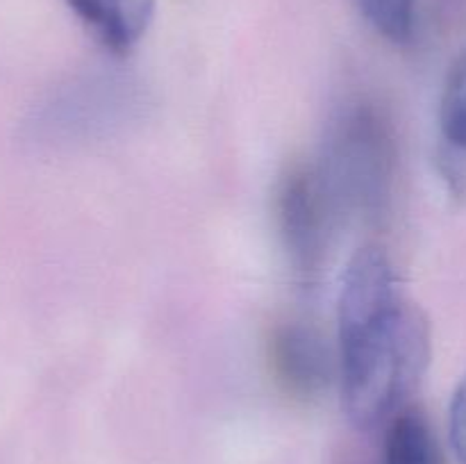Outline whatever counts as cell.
Masks as SVG:
<instances>
[{"instance_id": "6", "label": "cell", "mask_w": 466, "mask_h": 464, "mask_svg": "<svg viewBox=\"0 0 466 464\" xmlns=\"http://www.w3.org/2000/svg\"><path fill=\"white\" fill-rule=\"evenodd\" d=\"M382 464H446L440 441L419 409H399L390 419Z\"/></svg>"}, {"instance_id": "3", "label": "cell", "mask_w": 466, "mask_h": 464, "mask_svg": "<svg viewBox=\"0 0 466 464\" xmlns=\"http://www.w3.org/2000/svg\"><path fill=\"white\" fill-rule=\"evenodd\" d=\"M278 227L289 262L300 276L321 271L332 218V196L312 166L289 168L278 189Z\"/></svg>"}, {"instance_id": "2", "label": "cell", "mask_w": 466, "mask_h": 464, "mask_svg": "<svg viewBox=\"0 0 466 464\" xmlns=\"http://www.w3.org/2000/svg\"><path fill=\"white\" fill-rule=\"evenodd\" d=\"M391 139L385 121L371 107H355L341 118L332 146V176L326 180L332 200L376 205L385 196L391 171Z\"/></svg>"}, {"instance_id": "7", "label": "cell", "mask_w": 466, "mask_h": 464, "mask_svg": "<svg viewBox=\"0 0 466 464\" xmlns=\"http://www.w3.org/2000/svg\"><path fill=\"white\" fill-rule=\"evenodd\" d=\"M440 121L444 139L466 153V53L451 64L441 91Z\"/></svg>"}, {"instance_id": "4", "label": "cell", "mask_w": 466, "mask_h": 464, "mask_svg": "<svg viewBox=\"0 0 466 464\" xmlns=\"http://www.w3.org/2000/svg\"><path fill=\"white\" fill-rule=\"evenodd\" d=\"M268 364L278 385L296 400H314L332 382L330 348L317 328L308 323H282L268 339Z\"/></svg>"}, {"instance_id": "9", "label": "cell", "mask_w": 466, "mask_h": 464, "mask_svg": "<svg viewBox=\"0 0 466 464\" xmlns=\"http://www.w3.org/2000/svg\"><path fill=\"white\" fill-rule=\"evenodd\" d=\"M449 435L455 458H458L460 464H466V376L460 380L458 389L451 398Z\"/></svg>"}, {"instance_id": "1", "label": "cell", "mask_w": 466, "mask_h": 464, "mask_svg": "<svg viewBox=\"0 0 466 464\" xmlns=\"http://www.w3.org/2000/svg\"><path fill=\"white\" fill-rule=\"evenodd\" d=\"M341 405L358 428H373L400 409L431 362V323L399 289L380 246L350 257L337 305Z\"/></svg>"}, {"instance_id": "5", "label": "cell", "mask_w": 466, "mask_h": 464, "mask_svg": "<svg viewBox=\"0 0 466 464\" xmlns=\"http://www.w3.org/2000/svg\"><path fill=\"white\" fill-rule=\"evenodd\" d=\"M66 7L116 55H126L144 39L155 16V0H64Z\"/></svg>"}, {"instance_id": "8", "label": "cell", "mask_w": 466, "mask_h": 464, "mask_svg": "<svg viewBox=\"0 0 466 464\" xmlns=\"http://www.w3.org/2000/svg\"><path fill=\"white\" fill-rule=\"evenodd\" d=\"M369 25L394 44H405L414 30L417 0H353Z\"/></svg>"}]
</instances>
